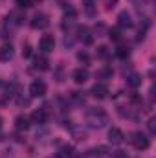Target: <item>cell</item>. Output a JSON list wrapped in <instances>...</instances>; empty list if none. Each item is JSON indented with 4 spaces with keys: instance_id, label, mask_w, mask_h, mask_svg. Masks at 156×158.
Here are the masks:
<instances>
[{
    "instance_id": "obj_1",
    "label": "cell",
    "mask_w": 156,
    "mask_h": 158,
    "mask_svg": "<svg viewBox=\"0 0 156 158\" xmlns=\"http://www.w3.org/2000/svg\"><path fill=\"white\" fill-rule=\"evenodd\" d=\"M86 123L92 129H103L109 123V114L99 107H92L86 110Z\"/></svg>"
},
{
    "instance_id": "obj_2",
    "label": "cell",
    "mask_w": 156,
    "mask_h": 158,
    "mask_svg": "<svg viewBox=\"0 0 156 158\" xmlns=\"http://www.w3.org/2000/svg\"><path fill=\"white\" fill-rule=\"evenodd\" d=\"M130 142H132L134 149H138V151H145V149H149V145H151L149 138H147L143 132H140V131L132 132V138H130Z\"/></svg>"
},
{
    "instance_id": "obj_3",
    "label": "cell",
    "mask_w": 156,
    "mask_h": 158,
    "mask_svg": "<svg viewBox=\"0 0 156 158\" xmlns=\"http://www.w3.org/2000/svg\"><path fill=\"white\" fill-rule=\"evenodd\" d=\"M46 83L44 81H40V79H37V81H33L31 85H30V94H31V98H42L44 94H46Z\"/></svg>"
},
{
    "instance_id": "obj_4",
    "label": "cell",
    "mask_w": 156,
    "mask_h": 158,
    "mask_svg": "<svg viewBox=\"0 0 156 158\" xmlns=\"http://www.w3.org/2000/svg\"><path fill=\"white\" fill-rule=\"evenodd\" d=\"M48 24H50V20H48V15H44V13H35L33 19H31V28L33 30H44Z\"/></svg>"
},
{
    "instance_id": "obj_5",
    "label": "cell",
    "mask_w": 156,
    "mask_h": 158,
    "mask_svg": "<svg viewBox=\"0 0 156 158\" xmlns=\"http://www.w3.org/2000/svg\"><path fill=\"white\" fill-rule=\"evenodd\" d=\"M90 94H92L96 99H105V98L109 96V86H107L105 83H96V85L92 86Z\"/></svg>"
},
{
    "instance_id": "obj_6",
    "label": "cell",
    "mask_w": 156,
    "mask_h": 158,
    "mask_svg": "<svg viewBox=\"0 0 156 158\" xmlns=\"http://www.w3.org/2000/svg\"><path fill=\"white\" fill-rule=\"evenodd\" d=\"M39 48L44 52V53L53 52V48H55V39H53L51 35H42L40 40H39Z\"/></svg>"
},
{
    "instance_id": "obj_7",
    "label": "cell",
    "mask_w": 156,
    "mask_h": 158,
    "mask_svg": "<svg viewBox=\"0 0 156 158\" xmlns=\"http://www.w3.org/2000/svg\"><path fill=\"white\" fill-rule=\"evenodd\" d=\"M123 140H125V134H123V131L121 129H110L109 131V142L110 143H114V145H119V143H123Z\"/></svg>"
},
{
    "instance_id": "obj_8",
    "label": "cell",
    "mask_w": 156,
    "mask_h": 158,
    "mask_svg": "<svg viewBox=\"0 0 156 158\" xmlns=\"http://www.w3.org/2000/svg\"><path fill=\"white\" fill-rule=\"evenodd\" d=\"M90 77V74H88V70L86 68H76L74 72H72V79L77 83V85H83V83H86Z\"/></svg>"
},
{
    "instance_id": "obj_9",
    "label": "cell",
    "mask_w": 156,
    "mask_h": 158,
    "mask_svg": "<svg viewBox=\"0 0 156 158\" xmlns=\"http://www.w3.org/2000/svg\"><path fill=\"white\" fill-rule=\"evenodd\" d=\"M77 37H79V40L83 42V44H86V46H90L92 42H94V37H92V33L88 31V28H77Z\"/></svg>"
},
{
    "instance_id": "obj_10",
    "label": "cell",
    "mask_w": 156,
    "mask_h": 158,
    "mask_svg": "<svg viewBox=\"0 0 156 158\" xmlns=\"http://www.w3.org/2000/svg\"><path fill=\"white\" fill-rule=\"evenodd\" d=\"M117 26L119 28H132V19L127 11H121L117 15Z\"/></svg>"
},
{
    "instance_id": "obj_11",
    "label": "cell",
    "mask_w": 156,
    "mask_h": 158,
    "mask_svg": "<svg viewBox=\"0 0 156 158\" xmlns=\"http://www.w3.org/2000/svg\"><path fill=\"white\" fill-rule=\"evenodd\" d=\"M11 57H13V46L7 44V42L2 44V46H0V61L6 63V61H9Z\"/></svg>"
},
{
    "instance_id": "obj_12",
    "label": "cell",
    "mask_w": 156,
    "mask_h": 158,
    "mask_svg": "<svg viewBox=\"0 0 156 158\" xmlns=\"http://www.w3.org/2000/svg\"><path fill=\"white\" fill-rule=\"evenodd\" d=\"M30 119H31V123H37V125L44 123V121H46V110H44V109H37V110H33Z\"/></svg>"
},
{
    "instance_id": "obj_13",
    "label": "cell",
    "mask_w": 156,
    "mask_h": 158,
    "mask_svg": "<svg viewBox=\"0 0 156 158\" xmlns=\"http://www.w3.org/2000/svg\"><path fill=\"white\" fill-rule=\"evenodd\" d=\"M15 129L17 131H28L30 129V119L26 118V116H18V118L15 119Z\"/></svg>"
},
{
    "instance_id": "obj_14",
    "label": "cell",
    "mask_w": 156,
    "mask_h": 158,
    "mask_svg": "<svg viewBox=\"0 0 156 158\" xmlns=\"http://www.w3.org/2000/svg\"><path fill=\"white\" fill-rule=\"evenodd\" d=\"M127 85L132 86V88H138L142 85V76L140 74H129L127 76Z\"/></svg>"
},
{
    "instance_id": "obj_15",
    "label": "cell",
    "mask_w": 156,
    "mask_h": 158,
    "mask_svg": "<svg viewBox=\"0 0 156 158\" xmlns=\"http://www.w3.org/2000/svg\"><path fill=\"white\" fill-rule=\"evenodd\" d=\"M33 66H35L37 70H42V72H44V70L50 68V63H48V59H46L44 55H40V57H35V64H33Z\"/></svg>"
},
{
    "instance_id": "obj_16",
    "label": "cell",
    "mask_w": 156,
    "mask_h": 158,
    "mask_svg": "<svg viewBox=\"0 0 156 158\" xmlns=\"http://www.w3.org/2000/svg\"><path fill=\"white\" fill-rule=\"evenodd\" d=\"M84 11H86V15H94L96 13V4H94V0H84Z\"/></svg>"
},
{
    "instance_id": "obj_17",
    "label": "cell",
    "mask_w": 156,
    "mask_h": 158,
    "mask_svg": "<svg viewBox=\"0 0 156 158\" xmlns=\"http://www.w3.org/2000/svg\"><path fill=\"white\" fill-rule=\"evenodd\" d=\"M96 53H97V57H99V59H109V55H110V53H109V48H107V46H99Z\"/></svg>"
},
{
    "instance_id": "obj_18",
    "label": "cell",
    "mask_w": 156,
    "mask_h": 158,
    "mask_svg": "<svg viewBox=\"0 0 156 158\" xmlns=\"http://www.w3.org/2000/svg\"><path fill=\"white\" fill-rule=\"evenodd\" d=\"M129 48L127 46H117V50H116V55L117 57H121V59H125V57H129Z\"/></svg>"
},
{
    "instance_id": "obj_19",
    "label": "cell",
    "mask_w": 156,
    "mask_h": 158,
    "mask_svg": "<svg viewBox=\"0 0 156 158\" xmlns=\"http://www.w3.org/2000/svg\"><path fill=\"white\" fill-rule=\"evenodd\" d=\"M112 76V68H101L99 72H97V77L99 79H107Z\"/></svg>"
},
{
    "instance_id": "obj_20",
    "label": "cell",
    "mask_w": 156,
    "mask_h": 158,
    "mask_svg": "<svg viewBox=\"0 0 156 158\" xmlns=\"http://www.w3.org/2000/svg\"><path fill=\"white\" fill-rule=\"evenodd\" d=\"M72 99L76 101V103H84V96H81V92H72Z\"/></svg>"
},
{
    "instance_id": "obj_21",
    "label": "cell",
    "mask_w": 156,
    "mask_h": 158,
    "mask_svg": "<svg viewBox=\"0 0 156 158\" xmlns=\"http://www.w3.org/2000/svg\"><path fill=\"white\" fill-rule=\"evenodd\" d=\"M77 59L81 61V63H84V64H88V63H90V57H88V53H84V52H79Z\"/></svg>"
},
{
    "instance_id": "obj_22",
    "label": "cell",
    "mask_w": 156,
    "mask_h": 158,
    "mask_svg": "<svg viewBox=\"0 0 156 158\" xmlns=\"http://www.w3.org/2000/svg\"><path fill=\"white\" fill-rule=\"evenodd\" d=\"M147 127H149V132L151 134H156V119L154 118H151L147 121Z\"/></svg>"
},
{
    "instance_id": "obj_23",
    "label": "cell",
    "mask_w": 156,
    "mask_h": 158,
    "mask_svg": "<svg viewBox=\"0 0 156 158\" xmlns=\"http://www.w3.org/2000/svg\"><path fill=\"white\" fill-rule=\"evenodd\" d=\"M15 2H17V6H18L20 9H26V7L31 6V0H15Z\"/></svg>"
},
{
    "instance_id": "obj_24",
    "label": "cell",
    "mask_w": 156,
    "mask_h": 158,
    "mask_svg": "<svg viewBox=\"0 0 156 158\" xmlns=\"http://www.w3.org/2000/svg\"><path fill=\"white\" fill-rule=\"evenodd\" d=\"M109 37H110L112 40H119V39H121V35H119V31H117V30H110V31H109Z\"/></svg>"
},
{
    "instance_id": "obj_25",
    "label": "cell",
    "mask_w": 156,
    "mask_h": 158,
    "mask_svg": "<svg viewBox=\"0 0 156 158\" xmlns=\"http://www.w3.org/2000/svg\"><path fill=\"white\" fill-rule=\"evenodd\" d=\"M22 55H24V57H30V55H31V46H30V44H26V46L22 48Z\"/></svg>"
},
{
    "instance_id": "obj_26",
    "label": "cell",
    "mask_w": 156,
    "mask_h": 158,
    "mask_svg": "<svg viewBox=\"0 0 156 158\" xmlns=\"http://www.w3.org/2000/svg\"><path fill=\"white\" fill-rule=\"evenodd\" d=\"M116 4H117V0H105V7L107 9H112Z\"/></svg>"
},
{
    "instance_id": "obj_27",
    "label": "cell",
    "mask_w": 156,
    "mask_h": 158,
    "mask_svg": "<svg viewBox=\"0 0 156 158\" xmlns=\"http://www.w3.org/2000/svg\"><path fill=\"white\" fill-rule=\"evenodd\" d=\"M127 155H125V151H116V158H125Z\"/></svg>"
},
{
    "instance_id": "obj_28",
    "label": "cell",
    "mask_w": 156,
    "mask_h": 158,
    "mask_svg": "<svg viewBox=\"0 0 156 158\" xmlns=\"http://www.w3.org/2000/svg\"><path fill=\"white\" fill-rule=\"evenodd\" d=\"M2 123H4V119H2V116H0V129H2Z\"/></svg>"
}]
</instances>
